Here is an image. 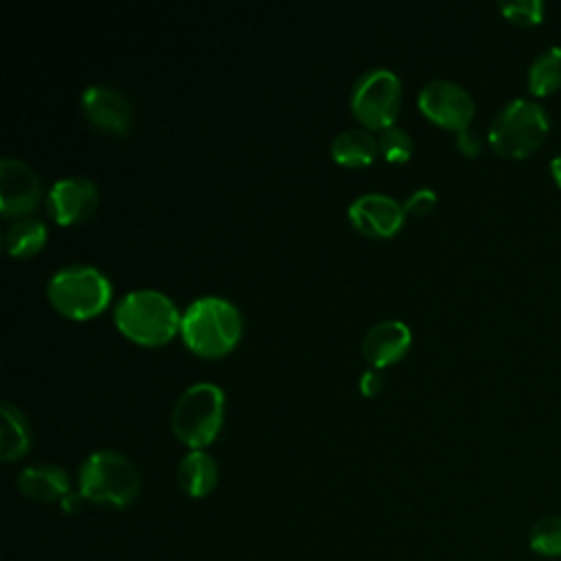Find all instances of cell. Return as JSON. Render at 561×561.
I'll return each instance as SVG.
<instances>
[{
    "mask_svg": "<svg viewBox=\"0 0 561 561\" xmlns=\"http://www.w3.org/2000/svg\"><path fill=\"white\" fill-rule=\"evenodd\" d=\"M180 320L182 313L171 298L147 287L127 291L114 309L116 327L140 344H162L171 340L175 329H180Z\"/></svg>",
    "mask_w": 561,
    "mask_h": 561,
    "instance_id": "cell-2",
    "label": "cell"
},
{
    "mask_svg": "<svg viewBox=\"0 0 561 561\" xmlns=\"http://www.w3.org/2000/svg\"><path fill=\"white\" fill-rule=\"evenodd\" d=\"M99 204V188L83 175H66L53 182L46 193V210L59 224L85 219Z\"/></svg>",
    "mask_w": 561,
    "mask_h": 561,
    "instance_id": "cell-10",
    "label": "cell"
},
{
    "mask_svg": "<svg viewBox=\"0 0 561 561\" xmlns=\"http://www.w3.org/2000/svg\"><path fill=\"white\" fill-rule=\"evenodd\" d=\"M31 445V434L24 414L11 403H0V456L2 460L20 458Z\"/></svg>",
    "mask_w": 561,
    "mask_h": 561,
    "instance_id": "cell-17",
    "label": "cell"
},
{
    "mask_svg": "<svg viewBox=\"0 0 561 561\" xmlns=\"http://www.w3.org/2000/svg\"><path fill=\"white\" fill-rule=\"evenodd\" d=\"M224 419V392L213 381L191 383L180 392L171 410V430L188 447L208 445Z\"/></svg>",
    "mask_w": 561,
    "mask_h": 561,
    "instance_id": "cell-5",
    "label": "cell"
},
{
    "mask_svg": "<svg viewBox=\"0 0 561 561\" xmlns=\"http://www.w3.org/2000/svg\"><path fill=\"white\" fill-rule=\"evenodd\" d=\"M48 300L68 318H92L110 300L112 287L107 276L85 263H72L48 278Z\"/></svg>",
    "mask_w": 561,
    "mask_h": 561,
    "instance_id": "cell-6",
    "label": "cell"
},
{
    "mask_svg": "<svg viewBox=\"0 0 561 561\" xmlns=\"http://www.w3.org/2000/svg\"><path fill=\"white\" fill-rule=\"evenodd\" d=\"M456 145H458V149H460L465 156H476V153H480V149H482L480 136H478L476 131H471V129L458 131V134H456Z\"/></svg>",
    "mask_w": 561,
    "mask_h": 561,
    "instance_id": "cell-24",
    "label": "cell"
},
{
    "mask_svg": "<svg viewBox=\"0 0 561 561\" xmlns=\"http://www.w3.org/2000/svg\"><path fill=\"white\" fill-rule=\"evenodd\" d=\"M497 9L513 24L533 26L543 20L546 4L541 0H508V2H500Z\"/></svg>",
    "mask_w": 561,
    "mask_h": 561,
    "instance_id": "cell-22",
    "label": "cell"
},
{
    "mask_svg": "<svg viewBox=\"0 0 561 561\" xmlns=\"http://www.w3.org/2000/svg\"><path fill=\"white\" fill-rule=\"evenodd\" d=\"M401 103L399 77L388 68L362 72L351 90V110L368 129L390 127Z\"/></svg>",
    "mask_w": 561,
    "mask_h": 561,
    "instance_id": "cell-7",
    "label": "cell"
},
{
    "mask_svg": "<svg viewBox=\"0 0 561 561\" xmlns=\"http://www.w3.org/2000/svg\"><path fill=\"white\" fill-rule=\"evenodd\" d=\"M528 546L539 557H561V515H546L537 519L528 533Z\"/></svg>",
    "mask_w": 561,
    "mask_h": 561,
    "instance_id": "cell-20",
    "label": "cell"
},
{
    "mask_svg": "<svg viewBox=\"0 0 561 561\" xmlns=\"http://www.w3.org/2000/svg\"><path fill=\"white\" fill-rule=\"evenodd\" d=\"M46 241V226L37 217H18L4 230V250L13 256H31Z\"/></svg>",
    "mask_w": 561,
    "mask_h": 561,
    "instance_id": "cell-19",
    "label": "cell"
},
{
    "mask_svg": "<svg viewBox=\"0 0 561 561\" xmlns=\"http://www.w3.org/2000/svg\"><path fill=\"white\" fill-rule=\"evenodd\" d=\"M550 129V116L535 99H511L489 125V142L504 158H526Z\"/></svg>",
    "mask_w": 561,
    "mask_h": 561,
    "instance_id": "cell-4",
    "label": "cell"
},
{
    "mask_svg": "<svg viewBox=\"0 0 561 561\" xmlns=\"http://www.w3.org/2000/svg\"><path fill=\"white\" fill-rule=\"evenodd\" d=\"M405 208L390 195L364 193L348 206V219L368 237H390L403 224Z\"/></svg>",
    "mask_w": 561,
    "mask_h": 561,
    "instance_id": "cell-11",
    "label": "cell"
},
{
    "mask_svg": "<svg viewBox=\"0 0 561 561\" xmlns=\"http://www.w3.org/2000/svg\"><path fill=\"white\" fill-rule=\"evenodd\" d=\"M359 386L364 394H375L381 388V377L377 370H364L359 377Z\"/></svg>",
    "mask_w": 561,
    "mask_h": 561,
    "instance_id": "cell-25",
    "label": "cell"
},
{
    "mask_svg": "<svg viewBox=\"0 0 561 561\" xmlns=\"http://www.w3.org/2000/svg\"><path fill=\"white\" fill-rule=\"evenodd\" d=\"M18 489L37 502L64 500L70 493L68 473L57 465H31L18 476Z\"/></svg>",
    "mask_w": 561,
    "mask_h": 561,
    "instance_id": "cell-14",
    "label": "cell"
},
{
    "mask_svg": "<svg viewBox=\"0 0 561 561\" xmlns=\"http://www.w3.org/2000/svg\"><path fill=\"white\" fill-rule=\"evenodd\" d=\"M138 491L140 473L121 451L96 449L79 467V493L94 504L125 508Z\"/></svg>",
    "mask_w": 561,
    "mask_h": 561,
    "instance_id": "cell-3",
    "label": "cell"
},
{
    "mask_svg": "<svg viewBox=\"0 0 561 561\" xmlns=\"http://www.w3.org/2000/svg\"><path fill=\"white\" fill-rule=\"evenodd\" d=\"M42 197L35 169L20 158L0 160V208L4 217H26Z\"/></svg>",
    "mask_w": 561,
    "mask_h": 561,
    "instance_id": "cell-9",
    "label": "cell"
},
{
    "mask_svg": "<svg viewBox=\"0 0 561 561\" xmlns=\"http://www.w3.org/2000/svg\"><path fill=\"white\" fill-rule=\"evenodd\" d=\"M217 478L219 471L215 458L202 449H191L182 456L178 465V482L182 491L191 497L208 495L215 489Z\"/></svg>",
    "mask_w": 561,
    "mask_h": 561,
    "instance_id": "cell-15",
    "label": "cell"
},
{
    "mask_svg": "<svg viewBox=\"0 0 561 561\" xmlns=\"http://www.w3.org/2000/svg\"><path fill=\"white\" fill-rule=\"evenodd\" d=\"M379 145L368 127H346L331 140V156L344 167H362L373 162Z\"/></svg>",
    "mask_w": 561,
    "mask_h": 561,
    "instance_id": "cell-16",
    "label": "cell"
},
{
    "mask_svg": "<svg viewBox=\"0 0 561 561\" xmlns=\"http://www.w3.org/2000/svg\"><path fill=\"white\" fill-rule=\"evenodd\" d=\"M377 145H379L381 156L386 160H390V162H403L412 153V138H410V134L405 129L397 127V125L379 129Z\"/></svg>",
    "mask_w": 561,
    "mask_h": 561,
    "instance_id": "cell-21",
    "label": "cell"
},
{
    "mask_svg": "<svg viewBox=\"0 0 561 561\" xmlns=\"http://www.w3.org/2000/svg\"><path fill=\"white\" fill-rule=\"evenodd\" d=\"M550 175L557 182V186L561 188V151L550 160Z\"/></svg>",
    "mask_w": 561,
    "mask_h": 561,
    "instance_id": "cell-27",
    "label": "cell"
},
{
    "mask_svg": "<svg viewBox=\"0 0 561 561\" xmlns=\"http://www.w3.org/2000/svg\"><path fill=\"white\" fill-rule=\"evenodd\" d=\"M434 204H436V195H434L432 188H416V191H412V193L408 195L403 208L410 210V213H419V215H421V213L432 210Z\"/></svg>",
    "mask_w": 561,
    "mask_h": 561,
    "instance_id": "cell-23",
    "label": "cell"
},
{
    "mask_svg": "<svg viewBox=\"0 0 561 561\" xmlns=\"http://www.w3.org/2000/svg\"><path fill=\"white\" fill-rule=\"evenodd\" d=\"M421 112L434 121L436 125H443L447 129H469V123L473 118L476 105L471 94L456 81L449 79H432L427 81L419 96Z\"/></svg>",
    "mask_w": 561,
    "mask_h": 561,
    "instance_id": "cell-8",
    "label": "cell"
},
{
    "mask_svg": "<svg viewBox=\"0 0 561 561\" xmlns=\"http://www.w3.org/2000/svg\"><path fill=\"white\" fill-rule=\"evenodd\" d=\"M83 495L81 493H68L64 500H61V508L66 511V513H77L79 508H81V504H83Z\"/></svg>",
    "mask_w": 561,
    "mask_h": 561,
    "instance_id": "cell-26",
    "label": "cell"
},
{
    "mask_svg": "<svg viewBox=\"0 0 561 561\" xmlns=\"http://www.w3.org/2000/svg\"><path fill=\"white\" fill-rule=\"evenodd\" d=\"M561 88V46L543 48L528 66V90L548 96Z\"/></svg>",
    "mask_w": 561,
    "mask_h": 561,
    "instance_id": "cell-18",
    "label": "cell"
},
{
    "mask_svg": "<svg viewBox=\"0 0 561 561\" xmlns=\"http://www.w3.org/2000/svg\"><path fill=\"white\" fill-rule=\"evenodd\" d=\"M410 346V327L401 320H379L362 337V355L373 366L399 359Z\"/></svg>",
    "mask_w": 561,
    "mask_h": 561,
    "instance_id": "cell-13",
    "label": "cell"
},
{
    "mask_svg": "<svg viewBox=\"0 0 561 561\" xmlns=\"http://www.w3.org/2000/svg\"><path fill=\"white\" fill-rule=\"evenodd\" d=\"M180 331L191 351L204 357H219L237 344L241 313L221 296H202L184 309Z\"/></svg>",
    "mask_w": 561,
    "mask_h": 561,
    "instance_id": "cell-1",
    "label": "cell"
},
{
    "mask_svg": "<svg viewBox=\"0 0 561 561\" xmlns=\"http://www.w3.org/2000/svg\"><path fill=\"white\" fill-rule=\"evenodd\" d=\"M81 107L85 118L103 131L125 134L131 125V105L127 96L112 85H88L81 92Z\"/></svg>",
    "mask_w": 561,
    "mask_h": 561,
    "instance_id": "cell-12",
    "label": "cell"
}]
</instances>
